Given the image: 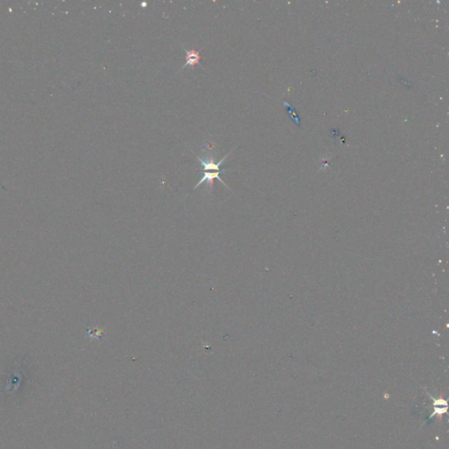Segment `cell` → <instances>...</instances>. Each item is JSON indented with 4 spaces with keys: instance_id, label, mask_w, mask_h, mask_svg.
Returning a JSON list of instances; mask_svg holds the SVG:
<instances>
[{
    "instance_id": "2",
    "label": "cell",
    "mask_w": 449,
    "mask_h": 449,
    "mask_svg": "<svg viewBox=\"0 0 449 449\" xmlns=\"http://www.w3.org/2000/svg\"><path fill=\"white\" fill-rule=\"evenodd\" d=\"M227 171H230V170H228V169H224V170H221H221H220V171L213 172L205 171V174L203 175V177H202V178L199 180V182L196 184V186L193 188V190H196L198 187L201 185L202 183H204L206 182L207 189L211 191V190H213V180H214V179H218L221 183H223L224 186L226 187L228 190H230V188L224 183V181H223V180L221 179V176H220L221 172Z\"/></svg>"
},
{
    "instance_id": "1",
    "label": "cell",
    "mask_w": 449,
    "mask_h": 449,
    "mask_svg": "<svg viewBox=\"0 0 449 449\" xmlns=\"http://www.w3.org/2000/svg\"><path fill=\"white\" fill-rule=\"evenodd\" d=\"M232 150L221 159V160L219 161V162H215V158L213 156V154L211 153V150L210 149H207L206 148V150H204L203 153H204V158L203 157H200V156L196 155L198 160L199 161V163L202 164V166L204 167V170L205 171H209V170H214V171H220V167L221 165L223 164L224 161L228 157L229 155L231 154Z\"/></svg>"
},
{
    "instance_id": "3",
    "label": "cell",
    "mask_w": 449,
    "mask_h": 449,
    "mask_svg": "<svg viewBox=\"0 0 449 449\" xmlns=\"http://www.w3.org/2000/svg\"><path fill=\"white\" fill-rule=\"evenodd\" d=\"M182 48H183V50H184L185 55H186V56H185L186 61H185V63H184L183 67L180 69L179 71L183 70V69H184L185 67H187V66H190V67L194 68L196 65L200 64V63H199V61L201 60V57H200V51L196 50L195 49L186 50L183 45H182Z\"/></svg>"
}]
</instances>
